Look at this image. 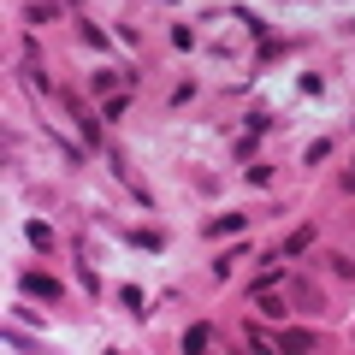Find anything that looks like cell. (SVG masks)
I'll return each mask as SVG.
<instances>
[{
	"instance_id": "obj_1",
	"label": "cell",
	"mask_w": 355,
	"mask_h": 355,
	"mask_svg": "<svg viewBox=\"0 0 355 355\" xmlns=\"http://www.w3.org/2000/svg\"><path fill=\"white\" fill-rule=\"evenodd\" d=\"M18 284H24V296H36V302H60V296H65V284L53 279V272H36V266L18 272Z\"/></svg>"
},
{
	"instance_id": "obj_8",
	"label": "cell",
	"mask_w": 355,
	"mask_h": 355,
	"mask_svg": "<svg viewBox=\"0 0 355 355\" xmlns=\"http://www.w3.org/2000/svg\"><path fill=\"white\" fill-rule=\"evenodd\" d=\"M30 24H48V18H60V0H36V6H24Z\"/></svg>"
},
{
	"instance_id": "obj_7",
	"label": "cell",
	"mask_w": 355,
	"mask_h": 355,
	"mask_svg": "<svg viewBox=\"0 0 355 355\" xmlns=\"http://www.w3.org/2000/svg\"><path fill=\"white\" fill-rule=\"evenodd\" d=\"M207 338H214V326L202 320V326H190V331H184V349H190V355H202V349H207Z\"/></svg>"
},
{
	"instance_id": "obj_6",
	"label": "cell",
	"mask_w": 355,
	"mask_h": 355,
	"mask_svg": "<svg viewBox=\"0 0 355 355\" xmlns=\"http://www.w3.org/2000/svg\"><path fill=\"white\" fill-rule=\"evenodd\" d=\"M24 237H30V249H42V254L53 249V231L42 225V219H30V225H24Z\"/></svg>"
},
{
	"instance_id": "obj_2",
	"label": "cell",
	"mask_w": 355,
	"mask_h": 355,
	"mask_svg": "<svg viewBox=\"0 0 355 355\" xmlns=\"http://www.w3.org/2000/svg\"><path fill=\"white\" fill-rule=\"evenodd\" d=\"M284 284H291V302L302 308V314H320V308H326V296H320L308 279H284Z\"/></svg>"
},
{
	"instance_id": "obj_9",
	"label": "cell",
	"mask_w": 355,
	"mask_h": 355,
	"mask_svg": "<svg viewBox=\"0 0 355 355\" xmlns=\"http://www.w3.org/2000/svg\"><path fill=\"white\" fill-rule=\"evenodd\" d=\"M130 243H137V249H166V237L154 225H137V231H130Z\"/></svg>"
},
{
	"instance_id": "obj_11",
	"label": "cell",
	"mask_w": 355,
	"mask_h": 355,
	"mask_svg": "<svg viewBox=\"0 0 355 355\" xmlns=\"http://www.w3.org/2000/svg\"><path fill=\"white\" fill-rule=\"evenodd\" d=\"M77 36H83L89 48H107V36H101V30H95V24H89V18H77Z\"/></svg>"
},
{
	"instance_id": "obj_10",
	"label": "cell",
	"mask_w": 355,
	"mask_h": 355,
	"mask_svg": "<svg viewBox=\"0 0 355 355\" xmlns=\"http://www.w3.org/2000/svg\"><path fill=\"white\" fill-rule=\"evenodd\" d=\"M308 243H314V225H296V231H291V237H284V254H302V249H308Z\"/></svg>"
},
{
	"instance_id": "obj_4",
	"label": "cell",
	"mask_w": 355,
	"mask_h": 355,
	"mask_svg": "<svg viewBox=\"0 0 355 355\" xmlns=\"http://www.w3.org/2000/svg\"><path fill=\"white\" fill-rule=\"evenodd\" d=\"M279 349H320V338L308 326H296V331H279Z\"/></svg>"
},
{
	"instance_id": "obj_3",
	"label": "cell",
	"mask_w": 355,
	"mask_h": 355,
	"mask_svg": "<svg viewBox=\"0 0 355 355\" xmlns=\"http://www.w3.org/2000/svg\"><path fill=\"white\" fill-rule=\"evenodd\" d=\"M231 231H249V214H219V219H207V237H231Z\"/></svg>"
},
{
	"instance_id": "obj_5",
	"label": "cell",
	"mask_w": 355,
	"mask_h": 355,
	"mask_svg": "<svg viewBox=\"0 0 355 355\" xmlns=\"http://www.w3.org/2000/svg\"><path fill=\"white\" fill-rule=\"evenodd\" d=\"M254 308L279 320V314H284V296H279V291H266V284H254Z\"/></svg>"
},
{
	"instance_id": "obj_12",
	"label": "cell",
	"mask_w": 355,
	"mask_h": 355,
	"mask_svg": "<svg viewBox=\"0 0 355 355\" xmlns=\"http://www.w3.org/2000/svg\"><path fill=\"white\" fill-rule=\"evenodd\" d=\"M343 190H349V196H355V166H349V172H343Z\"/></svg>"
}]
</instances>
